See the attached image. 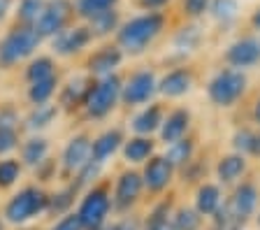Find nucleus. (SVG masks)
I'll list each match as a JSON object with an SVG mask.
<instances>
[{
	"instance_id": "obj_24",
	"label": "nucleus",
	"mask_w": 260,
	"mask_h": 230,
	"mask_svg": "<svg viewBox=\"0 0 260 230\" xmlns=\"http://www.w3.org/2000/svg\"><path fill=\"white\" fill-rule=\"evenodd\" d=\"M44 3H47V0H19L16 23H21V26H35L44 10Z\"/></svg>"
},
{
	"instance_id": "obj_15",
	"label": "nucleus",
	"mask_w": 260,
	"mask_h": 230,
	"mask_svg": "<svg viewBox=\"0 0 260 230\" xmlns=\"http://www.w3.org/2000/svg\"><path fill=\"white\" fill-rule=\"evenodd\" d=\"M190 123V114L186 110H174L172 114H168V119L160 123V137L165 144H172L177 140L186 135Z\"/></svg>"
},
{
	"instance_id": "obj_38",
	"label": "nucleus",
	"mask_w": 260,
	"mask_h": 230,
	"mask_svg": "<svg viewBox=\"0 0 260 230\" xmlns=\"http://www.w3.org/2000/svg\"><path fill=\"white\" fill-rule=\"evenodd\" d=\"M51 230H81V223H79V219H77V214H68V216H63Z\"/></svg>"
},
{
	"instance_id": "obj_16",
	"label": "nucleus",
	"mask_w": 260,
	"mask_h": 230,
	"mask_svg": "<svg viewBox=\"0 0 260 230\" xmlns=\"http://www.w3.org/2000/svg\"><path fill=\"white\" fill-rule=\"evenodd\" d=\"M193 86V77H190L188 70H172L170 75L162 77V82L158 84V91L168 98H179L190 91Z\"/></svg>"
},
{
	"instance_id": "obj_46",
	"label": "nucleus",
	"mask_w": 260,
	"mask_h": 230,
	"mask_svg": "<svg viewBox=\"0 0 260 230\" xmlns=\"http://www.w3.org/2000/svg\"><path fill=\"white\" fill-rule=\"evenodd\" d=\"M0 230H3V223H0Z\"/></svg>"
},
{
	"instance_id": "obj_31",
	"label": "nucleus",
	"mask_w": 260,
	"mask_h": 230,
	"mask_svg": "<svg viewBox=\"0 0 260 230\" xmlns=\"http://www.w3.org/2000/svg\"><path fill=\"white\" fill-rule=\"evenodd\" d=\"M56 116V107L49 103H42V105H35L32 114L28 116V128L35 130V128H44L51 123V119Z\"/></svg>"
},
{
	"instance_id": "obj_27",
	"label": "nucleus",
	"mask_w": 260,
	"mask_h": 230,
	"mask_svg": "<svg viewBox=\"0 0 260 230\" xmlns=\"http://www.w3.org/2000/svg\"><path fill=\"white\" fill-rule=\"evenodd\" d=\"M72 3H75V14H79L86 21L91 17H95V14H100V12L112 10L116 5V0H72Z\"/></svg>"
},
{
	"instance_id": "obj_12",
	"label": "nucleus",
	"mask_w": 260,
	"mask_h": 230,
	"mask_svg": "<svg viewBox=\"0 0 260 230\" xmlns=\"http://www.w3.org/2000/svg\"><path fill=\"white\" fill-rule=\"evenodd\" d=\"M144 181L137 172H123L116 181V191H114V207L116 209H128L130 205L135 203L142 193Z\"/></svg>"
},
{
	"instance_id": "obj_39",
	"label": "nucleus",
	"mask_w": 260,
	"mask_h": 230,
	"mask_svg": "<svg viewBox=\"0 0 260 230\" xmlns=\"http://www.w3.org/2000/svg\"><path fill=\"white\" fill-rule=\"evenodd\" d=\"M170 0H140V7L142 10H146V12H158V10H162V7L168 5Z\"/></svg>"
},
{
	"instance_id": "obj_6",
	"label": "nucleus",
	"mask_w": 260,
	"mask_h": 230,
	"mask_svg": "<svg viewBox=\"0 0 260 230\" xmlns=\"http://www.w3.org/2000/svg\"><path fill=\"white\" fill-rule=\"evenodd\" d=\"M72 17H75V3L72 0H47L42 14L35 23V30L40 33V38H54L63 28H68Z\"/></svg>"
},
{
	"instance_id": "obj_23",
	"label": "nucleus",
	"mask_w": 260,
	"mask_h": 230,
	"mask_svg": "<svg viewBox=\"0 0 260 230\" xmlns=\"http://www.w3.org/2000/svg\"><path fill=\"white\" fill-rule=\"evenodd\" d=\"M151 153H153V142L149 137H133L123 147V156L128 163H144Z\"/></svg>"
},
{
	"instance_id": "obj_9",
	"label": "nucleus",
	"mask_w": 260,
	"mask_h": 230,
	"mask_svg": "<svg viewBox=\"0 0 260 230\" xmlns=\"http://www.w3.org/2000/svg\"><path fill=\"white\" fill-rule=\"evenodd\" d=\"M93 40V33L88 26H75V28H63L60 33H56L51 38L54 51L60 56H72L77 51H81L84 47H88V42Z\"/></svg>"
},
{
	"instance_id": "obj_40",
	"label": "nucleus",
	"mask_w": 260,
	"mask_h": 230,
	"mask_svg": "<svg viewBox=\"0 0 260 230\" xmlns=\"http://www.w3.org/2000/svg\"><path fill=\"white\" fill-rule=\"evenodd\" d=\"M16 123V114L12 110H3L0 112V126L3 128H14Z\"/></svg>"
},
{
	"instance_id": "obj_4",
	"label": "nucleus",
	"mask_w": 260,
	"mask_h": 230,
	"mask_svg": "<svg viewBox=\"0 0 260 230\" xmlns=\"http://www.w3.org/2000/svg\"><path fill=\"white\" fill-rule=\"evenodd\" d=\"M119 98H121L119 77L116 75H105L95 86L88 88V95H86V100H84V105H86L88 114L95 116V119H100V116L109 114V112L114 110V105H116Z\"/></svg>"
},
{
	"instance_id": "obj_1",
	"label": "nucleus",
	"mask_w": 260,
	"mask_h": 230,
	"mask_svg": "<svg viewBox=\"0 0 260 230\" xmlns=\"http://www.w3.org/2000/svg\"><path fill=\"white\" fill-rule=\"evenodd\" d=\"M162 26H165V17L160 12H146V14H140V17L125 21L123 26L119 28V44L125 51H142L144 47L153 42V40L160 35Z\"/></svg>"
},
{
	"instance_id": "obj_26",
	"label": "nucleus",
	"mask_w": 260,
	"mask_h": 230,
	"mask_svg": "<svg viewBox=\"0 0 260 230\" xmlns=\"http://www.w3.org/2000/svg\"><path fill=\"white\" fill-rule=\"evenodd\" d=\"M21 153H23V163L35 168V165L44 163V158H47V153H49V144L42 137H32V140H28V142L23 144Z\"/></svg>"
},
{
	"instance_id": "obj_21",
	"label": "nucleus",
	"mask_w": 260,
	"mask_h": 230,
	"mask_svg": "<svg viewBox=\"0 0 260 230\" xmlns=\"http://www.w3.org/2000/svg\"><path fill=\"white\" fill-rule=\"evenodd\" d=\"M244 170H246V160H244V156L235 153V156L221 158V163H218V168H216V175L223 184H233L235 179H239V177L244 175Z\"/></svg>"
},
{
	"instance_id": "obj_47",
	"label": "nucleus",
	"mask_w": 260,
	"mask_h": 230,
	"mask_svg": "<svg viewBox=\"0 0 260 230\" xmlns=\"http://www.w3.org/2000/svg\"><path fill=\"white\" fill-rule=\"evenodd\" d=\"M258 223H260V216H258Z\"/></svg>"
},
{
	"instance_id": "obj_45",
	"label": "nucleus",
	"mask_w": 260,
	"mask_h": 230,
	"mask_svg": "<svg viewBox=\"0 0 260 230\" xmlns=\"http://www.w3.org/2000/svg\"><path fill=\"white\" fill-rule=\"evenodd\" d=\"M95 230H116V225H112V228H103V225H100V228H95Z\"/></svg>"
},
{
	"instance_id": "obj_43",
	"label": "nucleus",
	"mask_w": 260,
	"mask_h": 230,
	"mask_svg": "<svg viewBox=\"0 0 260 230\" xmlns=\"http://www.w3.org/2000/svg\"><path fill=\"white\" fill-rule=\"evenodd\" d=\"M253 119H255V123L260 126V100L255 103V107H253Z\"/></svg>"
},
{
	"instance_id": "obj_35",
	"label": "nucleus",
	"mask_w": 260,
	"mask_h": 230,
	"mask_svg": "<svg viewBox=\"0 0 260 230\" xmlns=\"http://www.w3.org/2000/svg\"><path fill=\"white\" fill-rule=\"evenodd\" d=\"M72 195H75V188H68V191L58 193V195L49 198V207L47 209H51V212H56V214L65 212V209L70 207V203H72Z\"/></svg>"
},
{
	"instance_id": "obj_5",
	"label": "nucleus",
	"mask_w": 260,
	"mask_h": 230,
	"mask_svg": "<svg viewBox=\"0 0 260 230\" xmlns=\"http://www.w3.org/2000/svg\"><path fill=\"white\" fill-rule=\"evenodd\" d=\"M246 88V77L239 70H221L214 79L209 82V93L211 103L218 105V107H230L239 100V95L244 93Z\"/></svg>"
},
{
	"instance_id": "obj_22",
	"label": "nucleus",
	"mask_w": 260,
	"mask_h": 230,
	"mask_svg": "<svg viewBox=\"0 0 260 230\" xmlns=\"http://www.w3.org/2000/svg\"><path fill=\"white\" fill-rule=\"evenodd\" d=\"M160 123H162V110L158 105H149L142 114L135 116L133 128H135V133H140V135H149V133H153L156 128H160Z\"/></svg>"
},
{
	"instance_id": "obj_8",
	"label": "nucleus",
	"mask_w": 260,
	"mask_h": 230,
	"mask_svg": "<svg viewBox=\"0 0 260 230\" xmlns=\"http://www.w3.org/2000/svg\"><path fill=\"white\" fill-rule=\"evenodd\" d=\"M156 88H158L156 77H153L151 72L142 70V72H135V75L121 86V98H123L125 105H142L156 93Z\"/></svg>"
},
{
	"instance_id": "obj_25",
	"label": "nucleus",
	"mask_w": 260,
	"mask_h": 230,
	"mask_svg": "<svg viewBox=\"0 0 260 230\" xmlns=\"http://www.w3.org/2000/svg\"><path fill=\"white\" fill-rule=\"evenodd\" d=\"M54 91H56V75H51V77H44V79H38V82H30L28 98H30L32 105H42V103H49Z\"/></svg>"
},
{
	"instance_id": "obj_41",
	"label": "nucleus",
	"mask_w": 260,
	"mask_h": 230,
	"mask_svg": "<svg viewBox=\"0 0 260 230\" xmlns=\"http://www.w3.org/2000/svg\"><path fill=\"white\" fill-rule=\"evenodd\" d=\"M146 230H177L174 223H168V219H153Z\"/></svg>"
},
{
	"instance_id": "obj_33",
	"label": "nucleus",
	"mask_w": 260,
	"mask_h": 230,
	"mask_svg": "<svg viewBox=\"0 0 260 230\" xmlns=\"http://www.w3.org/2000/svg\"><path fill=\"white\" fill-rule=\"evenodd\" d=\"M19 175H21L19 160H12V158L0 160V188H10L19 179Z\"/></svg>"
},
{
	"instance_id": "obj_20",
	"label": "nucleus",
	"mask_w": 260,
	"mask_h": 230,
	"mask_svg": "<svg viewBox=\"0 0 260 230\" xmlns=\"http://www.w3.org/2000/svg\"><path fill=\"white\" fill-rule=\"evenodd\" d=\"M88 28H91L93 38H105V35H109L112 30L119 28V12L114 10V7L112 10L100 12V14L88 19Z\"/></svg>"
},
{
	"instance_id": "obj_30",
	"label": "nucleus",
	"mask_w": 260,
	"mask_h": 230,
	"mask_svg": "<svg viewBox=\"0 0 260 230\" xmlns=\"http://www.w3.org/2000/svg\"><path fill=\"white\" fill-rule=\"evenodd\" d=\"M209 12H211V17L218 19V21H233L237 17L239 5H237V0H211Z\"/></svg>"
},
{
	"instance_id": "obj_32",
	"label": "nucleus",
	"mask_w": 260,
	"mask_h": 230,
	"mask_svg": "<svg viewBox=\"0 0 260 230\" xmlns=\"http://www.w3.org/2000/svg\"><path fill=\"white\" fill-rule=\"evenodd\" d=\"M51 75H54V60L47 58V56H38L28 65V72H26L28 82H38V79H44V77H51Z\"/></svg>"
},
{
	"instance_id": "obj_13",
	"label": "nucleus",
	"mask_w": 260,
	"mask_h": 230,
	"mask_svg": "<svg viewBox=\"0 0 260 230\" xmlns=\"http://www.w3.org/2000/svg\"><path fill=\"white\" fill-rule=\"evenodd\" d=\"M91 147H93V142L88 140V137H84V135L72 137L70 144H68V147H65V151H63L65 170L79 172L81 168L91 160Z\"/></svg>"
},
{
	"instance_id": "obj_3",
	"label": "nucleus",
	"mask_w": 260,
	"mask_h": 230,
	"mask_svg": "<svg viewBox=\"0 0 260 230\" xmlns=\"http://www.w3.org/2000/svg\"><path fill=\"white\" fill-rule=\"evenodd\" d=\"M47 207H49L47 193L35 186H28V188H23V191H19L10 203H7L5 219L10 221V223H26L32 216L47 212Z\"/></svg>"
},
{
	"instance_id": "obj_42",
	"label": "nucleus",
	"mask_w": 260,
	"mask_h": 230,
	"mask_svg": "<svg viewBox=\"0 0 260 230\" xmlns=\"http://www.w3.org/2000/svg\"><path fill=\"white\" fill-rule=\"evenodd\" d=\"M10 10H12V0H0V21L7 17Z\"/></svg>"
},
{
	"instance_id": "obj_28",
	"label": "nucleus",
	"mask_w": 260,
	"mask_h": 230,
	"mask_svg": "<svg viewBox=\"0 0 260 230\" xmlns=\"http://www.w3.org/2000/svg\"><path fill=\"white\" fill-rule=\"evenodd\" d=\"M88 95V86L84 79H72L68 86L63 88V95H60V103L65 105V107H72V105H79L84 103Z\"/></svg>"
},
{
	"instance_id": "obj_17",
	"label": "nucleus",
	"mask_w": 260,
	"mask_h": 230,
	"mask_svg": "<svg viewBox=\"0 0 260 230\" xmlns=\"http://www.w3.org/2000/svg\"><path fill=\"white\" fill-rule=\"evenodd\" d=\"M121 58H123V54L119 47H103L88 58V68L95 75H112L114 68L121 65Z\"/></svg>"
},
{
	"instance_id": "obj_18",
	"label": "nucleus",
	"mask_w": 260,
	"mask_h": 230,
	"mask_svg": "<svg viewBox=\"0 0 260 230\" xmlns=\"http://www.w3.org/2000/svg\"><path fill=\"white\" fill-rule=\"evenodd\" d=\"M121 142H123V135H121V130H107L105 135H100L93 142L91 147V158L95 160V163H105V160L112 156L116 149L121 147Z\"/></svg>"
},
{
	"instance_id": "obj_7",
	"label": "nucleus",
	"mask_w": 260,
	"mask_h": 230,
	"mask_svg": "<svg viewBox=\"0 0 260 230\" xmlns=\"http://www.w3.org/2000/svg\"><path fill=\"white\" fill-rule=\"evenodd\" d=\"M109 195L105 188H93L79 205V212H77V219H79L81 228H88V230H95L105 223L109 214Z\"/></svg>"
},
{
	"instance_id": "obj_44",
	"label": "nucleus",
	"mask_w": 260,
	"mask_h": 230,
	"mask_svg": "<svg viewBox=\"0 0 260 230\" xmlns=\"http://www.w3.org/2000/svg\"><path fill=\"white\" fill-rule=\"evenodd\" d=\"M253 26H255V28H258V30H260V10H258V12H255V14H253Z\"/></svg>"
},
{
	"instance_id": "obj_10",
	"label": "nucleus",
	"mask_w": 260,
	"mask_h": 230,
	"mask_svg": "<svg viewBox=\"0 0 260 230\" xmlns=\"http://www.w3.org/2000/svg\"><path fill=\"white\" fill-rule=\"evenodd\" d=\"M172 172L174 165L170 163L165 156H153L144 168V175H142V181L149 191H162L168 188V184L172 181Z\"/></svg>"
},
{
	"instance_id": "obj_36",
	"label": "nucleus",
	"mask_w": 260,
	"mask_h": 230,
	"mask_svg": "<svg viewBox=\"0 0 260 230\" xmlns=\"http://www.w3.org/2000/svg\"><path fill=\"white\" fill-rule=\"evenodd\" d=\"M16 147V128H3L0 126V156Z\"/></svg>"
},
{
	"instance_id": "obj_37",
	"label": "nucleus",
	"mask_w": 260,
	"mask_h": 230,
	"mask_svg": "<svg viewBox=\"0 0 260 230\" xmlns=\"http://www.w3.org/2000/svg\"><path fill=\"white\" fill-rule=\"evenodd\" d=\"M209 3L211 0H184V10L190 17H200V14H205L209 10Z\"/></svg>"
},
{
	"instance_id": "obj_19",
	"label": "nucleus",
	"mask_w": 260,
	"mask_h": 230,
	"mask_svg": "<svg viewBox=\"0 0 260 230\" xmlns=\"http://www.w3.org/2000/svg\"><path fill=\"white\" fill-rule=\"evenodd\" d=\"M195 207L198 212L209 216V214H216L221 209V191L214 184H205V186L198 188V198H195Z\"/></svg>"
},
{
	"instance_id": "obj_2",
	"label": "nucleus",
	"mask_w": 260,
	"mask_h": 230,
	"mask_svg": "<svg viewBox=\"0 0 260 230\" xmlns=\"http://www.w3.org/2000/svg\"><path fill=\"white\" fill-rule=\"evenodd\" d=\"M40 42H42V38L35 30V26H21L19 23L0 42V63L3 65H14L19 60L28 58L40 47Z\"/></svg>"
},
{
	"instance_id": "obj_11",
	"label": "nucleus",
	"mask_w": 260,
	"mask_h": 230,
	"mask_svg": "<svg viewBox=\"0 0 260 230\" xmlns=\"http://www.w3.org/2000/svg\"><path fill=\"white\" fill-rule=\"evenodd\" d=\"M228 63L233 68H251L260 63V40L258 38H244L228 49Z\"/></svg>"
},
{
	"instance_id": "obj_14",
	"label": "nucleus",
	"mask_w": 260,
	"mask_h": 230,
	"mask_svg": "<svg viewBox=\"0 0 260 230\" xmlns=\"http://www.w3.org/2000/svg\"><path fill=\"white\" fill-rule=\"evenodd\" d=\"M258 205V191H255L253 184H242V186L235 191L233 205H230V214H233L235 221H244L246 216H251Z\"/></svg>"
},
{
	"instance_id": "obj_29",
	"label": "nucleus",
	"mask_w": 260,
	"mask_h": 230,
	"mask_svg": "<svg viewBox=\"0 0 260 230\" xmlns=\"http://www.w3.org/2000/svg\"><path fill=\"white\" fill-rule=\"evenodd\" d=\"M190 156H193V142L181 137V140H177V142L170 144L168 156H165V158H168L170 163L177 168V165H186V163H188Z\"/></svg>"
},
{
	"instance_id": "obj_34",
	"label": "nucleus",
	"mask_w": 260,
	"mask_h": 230,
	"mask_svg": "<svg viewBox=\"0 0 260 230\" xmlns=\"http://www.w3.org/2000/svg\"><path fill=\"white\" fill-rule=\"evenodd\" d=\"M200 212H193V209H181L174 219V228L177 230H195L198 223H200Z\"/></svg>"
}]
</instances>
